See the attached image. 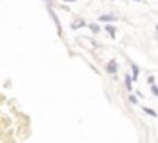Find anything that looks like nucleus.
<instances>
[{
  "label": "nucleus",
  "instance_id": "nucleus-5",
  "mask_svg": "<svg viewBox=\"0 0 158 143\" xmlns=\"http://www.w3.org/2000/svg\"><path fill=\"white\" fill-rule=\"evenodd\" d=\"M138 66H136V64H132V81H136V77H138Z\"/></svg>",
  "mask_w": 158,
  "mask_h": 143
},
{
  "label": "nucleus",
  "instance_id": "nucleus-2",
  "mask_svg": "<svg viewBox=\"0 0 158 143\" xmlns=\"http://www.w3.org/2000/svg\"><path fill=\"white\" fill-rule=\"evenodd\" d=\"M116 20V15H101L99 17V22H112Z\"/></svg>",
  "mask_w": 158,
  "mask_h": 143
},
{
  "label": "nucleus",
  "instance_id": "nucleus-4",
  "mask_svg": "<svg viewBox=\"0 0 158 143\" xmlns=\"http://www.w3.org/2000/svg\"><path fill=\"white\" fill-rule=\"evenodd\" d=\"M83 26H86V22L85 20H77V22L72 24V30H77V28H83Z\"/></svg>",
  "mask_w": 158,
  "mask_h": 143
},
{
  "label": "nucleus",
  "instance_id": "nucleus-9",
  "mask_svg": "<svg viewBox=\"0 0 158 143\" xmlns=\"http://www.w3.org/2000/svg\"><path fill=\"white\" fill-rule=\"evenodd\" d=\"M129 101H131L132 105H136V103H138V99H136V96H129Z\"/></svg>",
  "mask_w": 158,
  "mask_h": 143
},
{
  "label": "nucleus",
  "instance_id": "nucleus-10",
  "mask_svg": "<svg viewBox=\"0 0 158 143\" xmlns=\"http://www.w3.org/2000/svg\"><path fill=\"white\" fill-rule=\"evenodd\" d=\"M151 90H153V94H155V96L158 97V86H155V84H151Z\"/></svg>",
  "mask_w": 158,
  "mask_h": 143
},
{
  "label": "nucleus",
  "instance_id": "nucleus-6",
  "mask_svg": "<svg viewBox=\"0 0 158 143\" xmlns=\"http://www.w3.org/2000/svg\"><path fill=\"white\" fill-rule=\"evenodd\" d=\"M145 110V114H149V116H153V117H156V112L153 110V108H143Z\"/></svg>",
  "mask_w": 158,
  "mask_h": 143
},
{
  "label": "nucleus",
  "instance_id": "nucleus-1",
  "mask_svg": "<svg viewBox=\"0 0 158 143\" xmlns=\"http://www.w3.org/2000/svg\"><path fill=\"white\" fill-rule=\"evenodd\" d=\"M107 72H109V73H116V72H118V63H116V61H109Z\"/></svg>",
  "mask_w": 158,
  "mask_h": 143
},
{
  "label": "nucleus",
  "instance_id": "nucleus-7",
  "mask_svg": "<svg viewBox=\"0 0 158 143\" xmlns=\"http://www.w3.org/2000/svg\"><path fill=\"white\" fill-rule=\"evenodd\" d=\"M107 31H109V35H116V30H114V26H107Z\"/></svg>",
  "mask_w": 158,
  "mask_h": 143
},
{
  "label": "nucleus",
  "instance_id": "nucleus-8",
  "mask_svg": "<svg viewBox=\"0 0 158 143\" xmlns=\"http://www.w3.org/2000/svg\"><path fill=\"white\" fill-rule=\"evenodd\" d=\"M88 28H90V30H92L94 33H98V31H99V26H98V24H90Z\"/></svg>",
  "mask_w": 158,
  "mask_h": 143
},
{
  "label": "nucleus",
  "instance_id": "nucleus-3",
  "mask_svg": "<svg viewBox=\"0 0 158 143\" xmlns=\"http://www.w3.org/2000/svg\"><path fill=\"white\" fill-rule=\"evenodd\" d=\"M125 86H127V90H132V77L131 75H125Z\"/></svg>",
  "mask_w": 158,
  "mask_h": 143
},
{
  "label": "nucleus",
  "instance_id": "nucleus-11",
  "mask_svg": "<svg viewBox=\"0 0 158 143\" xmlns=\"http://www.w3.org/2000/svg\"><path fill=\"white\" fill-rule=\"evenodd\" d=\"M64 2H74V0H64Z\"/></svg>",
  "mask_w": 158,
  "mask_h": 143
}]
</instances>
